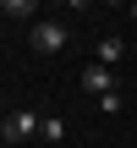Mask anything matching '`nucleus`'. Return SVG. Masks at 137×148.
Wrapping results in <instances>:
<instances>
[{"label":"nucleus","mask_w":137,"mask_h":148,"mask_svg":"<svg viewBox=\"0 0 137 148\" xmlns=\"http://www.w3.org/2000/svg\"><path fill=\"white\" fill-rule=\"evenodd\" d=\"M121 55H126V44H121V38L110 33V38H99V55H93V60H104V66H115Z\"/></svg>","instance_id":"20e7f679"},{"label":"nucleus","mask_w":137,"mask_h":148,"mask_svg":"<svg viewBox=\"0 0 137 148\" xmlns=\"http://www.w3.org/2000/svg\"><path fill=\"white\" fill-rule=\"evenodd\" d=\"M38 132H44V143H60V137H66V121H60V115H44Z\"/></svg>","instance_id":"39448f33"},{"label":"nucleus","mask_w":137,"mask_h":148,"mask_svg":"<svg viewBox=\"0 0 137 148\" xmlns=\"http://www.w3.org/2000/svg\"><path fill=\"white\" fill-rule=\"evenodd\" d=\"M99 110H104V115H121V93H115V88H110V93H99Z\"/></svg>","instance_id":"0eeeda50"},{"label":"nucleus","mask_w":137,"mask_h":148,"mask_svg":"<svg viewBox=\"0 0 137 148\" xmlns=\"http://www.w3.org/2000/svg\"><path fill=\"white\" fill-rule=\"evenodd\" d=\"M27 44H33L38 55H60V49L71 44V33H66V22H55V16H44V22H33V33H27Z\"/></svg>","instance_id":"f257e3e1"},{"label":"nucleus","mask_w":137,"mask_h":148,"mask_svg":"<svg viewBox=\"0 0 137 148\" xmlns=\"http://www.w3.org/2000/svg\"><path fill=\"white\" fill-rule=\"evenodd\" d=\"M33 132H38V115H33V110H11V115L0 121V143H27Z\"/></svg>","instance_id":"f03ea898"},{"label":"nucleus","mask_w":137,"mask_h":148,"mask_svg":"<svg viewBox=\"0 0 137 148\" xmlns=\"http://www.w3.org/2000/svg\"><path fill=\"white\" fill-rule=\"evenodd\" d=\"M82 88H93V93H110V88H115L110 66H104V60H88V66H82Z\"/></svg>","instance_id":"7ed1b4c3"},{"label":"nucleus","mask_w":137,"mask_h":148,"mask_svg":"<svg viewBox=\"0 0 137 148\" xmlns=\"http://www.w3.org/2000/svg\"><path fill=\"white\" fill-rule=\"evenodd\" d=\"M0 11H5V16H33L38 0H0Z\"/></svg>","instance_id":"423d86ee"}]
</instances>
